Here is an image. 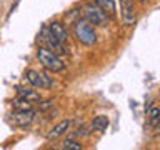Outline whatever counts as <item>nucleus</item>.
Wrapping results in <instances>:
<instances>
[{
    "label": "nucleus",
    "instance_id": "nucleus-1",
    "mask_svg": "<svg viewBox=\"0 0 160 150\" xmlns=\"http://www.w3.org/2000/svg\"><path fill=\"white\" fill-rule=\"evenodd\" d=\"M73 35H75V38H77L80 43L87 45V47L95 45V42H97L95 28H93V25L90 23L87 18H77L73 22Z\"/></svg>",
    "mask_w": 160,
    "mask_h": 150
},
{
    "label": "nucleus",
    "instance_id": "nucleus-2",
    "mask_svg": "<svg viewBox=\"0 0 160 150\" xmlns=\"http://www.w3.org/2000/svg\"><path fill=\"white\" fill-rule=\"evenodd\" d=\"M37 58H38V62L42 63V67L45 70H48V72L57 73V72H62L65 68V63H63V60L60 58V55H57L47 47H38Z\"/></svg>",
    "mask_w": 160,
    "mask_h": 150
},
{
    "label": "nucleus",
    "instance_id": "nucleus-3",
    "mask_svg": "<svg viewBox=\"0 0 160 150\" xmlns=\"http://www.w3.org/2000/svg\"><path fill=\"white\" fill-rule=\"evenodd\" d=\"M38 38L43 42V47L50 48L52 52H55L57 55H60V57H62V55H67V53H68V52H67V48L63 47V43H62V42H58V40L48 32V27H42V30H40V33H38Z\"/></svg>",
    "mask_w": 160,
    "mask_h": 150
},
{
    "label": "nucleus",
    "instance_id": "nucleus-4",
    "mask_svg": "<svg viewBox=\"0 0 160 150\" xmlns=\"http://www.w3.org/2000/svg\"><path fill=\"white\" fill-rule=\"evenodd\" d=\"M82 12H83V18H87L93 27L95 25H97V27H102V25H105V22H107V15H105L103 10L95 3L83 5Z\"/></svg>",
    "mask_w": 160,
    "mask_h": 150
},
{
    "label": "nucleus",
    "instance_id": "nucleus-5",
    "mask_svg": "<svg viewBox=\"0 0 160 150\" xmlns=\"http://www.w3.org/2000/svg\"><path fill=\"white\" fill-rule=\"evenodd\" d=\"M25 78H27V82L30 85H33L37 88H50L53 85L50 77H47V73L37 72V70H27L25 72Z\"/></svg>",
    "mask_w": 160,
    "mask_h": 150
},
{
    "label": "nucleus",
    "instance_id": "nucleus-6",
    "mask_svg": "<svg viewBox=\"0 0 160 150\" xmlns=\"http://www.w3.org/2000/svg\"><path fill=\"white\" fill-rule=\"evenodd\" d=\"M120 2V17H122L123 25L135 23V7H133V0H118Z\"/></svg>",
    "mask_w": 160,
    "mask_h": 150
},
{
    "label": "nucleus",
    "instance_id": "nucleus-7",
    "mask_svg": "<svg viewBox=\"0 0 160 150\" xmlns=\"http://www.w3.org/2000/svg\"><path fill=\"white\" fill-rule=\"evenodd\" d=\"M33 110H15L13 113V122L18 125V127H28L30 123L33 122Z\"/></svg>",
    "mask_w": 160,
    "mask_h": 150
},
{
    "label": "nucleus",
    "instance_id": "nucleus-8",
    "mask_svg": "<svg viewBox=\"0 0 160 150\" xmlns=\"http://www.w3.org/2000/svg\"><path fill=\"white\" fill-rule=\"evenodd\" d=\"M47 27H48V32L52 33L53 37L58 40V42L65 43L68 40V32H67V28L63 27V23H60V22H50Z\"/></svg>",
    "mask_w": 160,
    "mask_h": 150
},
{
    "label": "nucleus",
    "instance_id": "nucleus-9",
    "mask_svg": "<svg viewBox=\"0 0 160 150\" xmlns=\"http://www.w3.org/2000/svg\"><path fill=\"white\" fill-rule=\"evenodd\" d=\"M68 127H70V120H62V122H58L53 128H50V132L47 133V140H48V142L57 140L58 137H62V135L67 132Z\"/></svg>",
    "mask_w": 160,
    "mask_h": 150
},
{
    "label": "nucleus",
    "instance_id": "nucleus-10",
    "mask_svg": "<svg viewBox=\"0 0 160 150\" xmlns=\"http://www.w3.org/2000/svg\"><path fill=\"white\" fill-rule=\"evenodd\" d=\"M147 122L150 128H158L160 127V108L152 105L147 112Z\"/></svg>",
    "mask_w": 160,
    "mask_h": 150
},
{
    "label": "nucleus",
    "instance_id": "nucleus-11",
    "mask_svg": "<svg viewBox=\"0 0 160 150\" xmlns=\"http://www.w3.org/2000/svg\"><path fill=\"white\" fill-rule=\"evenodd\" d=\"M108 125H110V120H108L107 115H97V117L92 120V123H90V128L97 130V132H105V130L108 128Z\"/></svg>",
    "mask_w": 160,
    "mask_h": 150
},
{
    "label": "nucleus",
    "instance_id": "nucleus-12",
    "mask_svg": "<svg viewBox=\"0 0 160 150\" xmlns=\"http://www.w3.org/2000/svg\"><path fill=\"white\" fill-rule=\"evenodd\" d=\"M95 5H98L103 10V13L110 18L115 17V13H117V7H115L113 0H95Z\"/></svg>",
    "mask_w": 160,
    "mask_h": 150
},
{
    "label": "nucleus",
    "instance_id": "nucleus-13",
    "mask_svg": "<svg viewBox=\"0 0 160 150\" xmlns=\"http://www.w3.org/2000/svg\"><path fill=\"white\" fill-rule=\"evenodd\" d=\"M17 90V95L18 97H23V98H27L30 100V102H40V95L37 93V90H33V88H28V87H17L15 88Z\"/></svg>",
    "mask_w": 160,
    "mask_h": 150
},
{
    "label": "nucleus",
    "instance_id": "nucleus-14",
    "mask_svg": "<svg viewBox=\"0 0 160 150\" xmlns=\"http://www.w3.org/2000/svg\"><path fill=\"white\" fill-rule=\"evenodd\" d=\"M12 107L15 110H32L33 102H30V100L23 98V97H18V98L12 100Z\"/></svg>",
    "mask_w": 160,
    "mask_h": 150
},
{
    "label": "nucleus",
    "instance_id": "nucleus-15",
    "mask_svg": "<svg viewBox=\"0 0 160 150\" xmlns=\"http://www.w3.org/2000/svg\"><path fill=\"white\" fill-rule=\"evenodd\" d=\"M62 148H65V150H82V143L77 142V140H73V138H67L63 142Z\"/></svg>",
    "mask_w": 160,
    "mask_h": 150
},
{
    "label": "nucleus",
    "instance_id": "nucleus-16",
    "mask_svg": "<svg viewBox=\"0 0 160 150\" xmlns=\"http://www.w3.org/2000/svg\"><path fill=\"white\" fill-rule=\"evenodd\" d=\"M52 107H53V102H52V100H43V102L38 105V108L42 110V112H43V110H47V108H52Z\"/></svg>",
    "mask_w": 160,
    "mask_h": 150
},
{
    "label": "nucleus",
    "instance_id": "nucleus-17",
    "mask_svg": "<svg viewBox=\"0 0 160 150\" xmlns=\"http://www.w3.org/2000/svg\"><path fill=\"white\" fill-rule=\"evenodd\" d=\"M138 2H140V3H145V2H148V0H138Z\"/></svg>",
    "mask_w": 160,
    "mask_h": 150
}]
</instances>
